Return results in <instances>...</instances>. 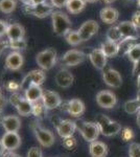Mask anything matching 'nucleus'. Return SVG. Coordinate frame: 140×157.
<instances>
[{"instance_id": "nucleus-1", "label": "nucleus", "mask_w": 140, "mask_h": 157, "mask_svg": "<svg viewBox=\"0 0 140 157\" xmlns=\"http://www.w3.org/2000/svg\"><path fill=\"white\" fill-rule=\"evenodd\" d=\"M51 21L53 32L57 36L65 37V35L71 30V21L69 17L63 12H53L51 15Z\"/></svg>"}, {"instance_id": "nucleus-2", "label": "nucleus", "mask_w": 140, "mask_h": 157, "mask_svg": "<svg viewBox=\"0 0 140 157\" xmlns=\"http://www.w3.org/2000/svg\"><path fill=\"white\" fill-rule=\"evenodd\" d=\"M95 123L98 125L100 134H103L104 136H107V137L116 135L121 131V126L118 121H111L108 116L104 114H98L96 116Z\"/></svg>"}, {"instance_id": "nucleus-3", "label": "nucleus", "mask_w": 140, "mask_h": 157, "mask_svg": "<svg viewBox=\"0 0 140 157\" xmlns=\"http://www.w3.org/2000/svg\"><path fill=\"white\" fill-rule=\"evenodd\" d=\"M76 130H78L82 134L83 138L88 143L95 141L100 134V130L96 123L86 121H76Z\"/></svg>"}, {"instance_id": "nucleus-4", "label": "nucleus", "mask_w": 140, "mask_h": 157, "mask_svg": "<svg viewBox=\"0 0 140 157\" xmlns=\"http://www.w3.org/2000/svg\"><path fill=\"white\" fill-rule=\"evenodd\" d=\"M36 62L42 70H49L57 63V52L53 48H47L36 56Z\"/></svg>"}, {"instance_id": "nucleus-5", "label": "nucleus", "mask_w": 140, "mask_h": 157, "mask_svg": "<svg viewBox=\"0 0 140 157\" xmlns=\"http://www.w3.org/2000/svg\"><path fill=\"white\" fill-rule=\"evenodd\" d=\"M32 129L34 131V134L36 138H37V140L39 141V144L42 147L49 148V147H51L55 144V137L50 130H48L46 128H43L42 126L38 125V123H32Z\"/></svg>"}, {"instance_id": "nucleus-6", "label": "nucleus", "mask_w": 140, "mask_h": 157, "mask_svg": "<svg viewBox=\"0 0 140 157\" xmlns=\"http://www.w3.org/2000/svg\"><path fill=\"white\" fill-rule=\"evenodd\" d=\"M9 103L16 108L19 115L27 116L32 113V103L27 101L22 95H20L18 92H15L9 97Z\"/></svg>"}, {"instance_id": "nucleus-7", "label": "nucleus", "mask_w": 140, "mask_h": 157, "mask_svg": "<svg viewBox=\"0 0 140 157\" xmlns=\"http://www.w3.org/2000/svg\"><path fill=\"white\" fill-rule=\"evenodd\" d=\"M86 54L83 52L82 50L78 49H70L68 52H66L64 55L61 58V63L66 65V66H76V65H80L81 63H83L86 59Z\"/></svg>"}, {"instance_id": "nucleus-8", "label": "nucleus", "mask_w": 140, "mask_h": 157, "mask_svg": "<svg viewBox=\"0 0 140 157\" xmlns=\"http://www.w3.org/2000/svg\"><path fill=\"white\" fill-rule=\"evenodd\" d=\"M24 12L28 15H32V16L37 17V18H46L48 16H51L52 13L55 12V6L52 4L43 3L40 6H24Z\"/></svg>"}, {"instance_id": "nucleus-9", "label": "nucleus", "mask_w": 140, "mask_h": 157, "mask_svg": "<svg viewBox=\"0 0 140 157\" xmlns=\"http://www.w3.org/2000/svg\"><path fill=\"white\" fill-rule=\"evenodd\" d=\"M45 75L44 70H32L27 73L26 75L23 78V80L21 81V89H27L30 85H38L41 86L45 81Z\"/></svg>"}, {"instance_id": "nucleus-10", "label": "nucleus", "mask_w": 140, "mask_h": 157, "mask_svg": "<svg viewBox=\"0 0 140 157\" xmlns=\"http://www.w3.org/2000/svg\"><path fill=\"white\" fill-rule=\"evenodd\" d=\"M96 103L99 107L105 109L114 108L117 104L116 95L109 90H101L96 94Z\"/></svg>"}, {"instance_id": "nucleus-11", "label": "nucleus", "mask_w": 140, "mask_h": 157, "mask_svg": "<svg viewBox=\"0 0 140 157\" xmlns=\"http://www.w3.org/2000/svg\"><path fill=\"white\" fill-rule=\"evenodd\" d=\"M98 29H99L98 23L95 20H87V21H85L81 25L78 32L83 41H88L94 35L97 34Z\"/></svg>"}, {"instance_id": "nucleus-12", "label": "nucleus", "mask_w": 140, "mask_h": 157, "mask_svg": "<svg viewBox=\"0 0 140 157\" xmlns=\"http://www.w3.org/2000/svg\"><path fill=\"white\" fill-rule=\"evenodd\" d=\"M104 82L112 88H119L123 84V78L120 73L113 68L106 67L103 73Z\"/></svg>"}, {"instance_id": "nucleus-13", "label": "nucleus", "mask_w": 140, "mask_h": 157, "mask_svg": "<svg viewBox=\"0 0 140 157\" xmlns=\"http://www.w3.org/2000/svg\"><path fill=\"white\" fill-rule=\"evenodd\" d=\"M1 143L6 151H15L21 146V137L18 132H6L1 137Z\"/></svg>"}, {"instance_id": "nucleus-14", "label": "nucleus", "mask_w": 140, "mask_h": 157, "mask_svg": "<svg viewBox=\"0 0 140 157\" xmlns=\"http://www.w3.org/2000/svg\"><path fill=\"white\" fill-rule=\"evenodd\" d=\"M41 101L46 110H52V109H55L62 105V100H61L59 93L51 90L44 91Z\"/></svg>"}, {"instance_id": "nucleus-15", "label": "nucleus", "mask_w": 140, "mask_h": 157, "mask_svg": "<svg viewBox=\"0 0 140 157\" xmlns=\"http://www.w3.org/2000/svg\"><path fill=\"white\" fill-rule=\"evenodd\" d=\"M55 129H57L58 134L62 138L70 137V136H73L76 130L75 121L70 120H61L55 126Z\"/></svg>"}, {"instance_id": "nucleus-16", "label": "nucleus", "mask_w": 140, "mask_h": 157, "mask_svg": "<svg viewBox=\"0 0 140 157\" xmlns=\"http://www.w3.org/2000/svg\"><path fill=\"white\" fill-rule=\"evenodd\" d=\"M24 63L23 56L19 52H12L11 54L7 55L6 59V67L12 71H17L22 67Z\"/></svg>"}, {"instance_id": "nucleus-17", "label": "nucleus", "mask_w": 140, "mask_h": 157, "mask_svg": "<svg viewBox=\"0 0 140 157\" xmlns=\"http://www.w3.org/2000/svg\"><path fill=\"white\" fill-rule=\"evenodd\" d=\"M89 59L96 69L104 70L107 67V57L100 48H95L89 54Z\"/></svg>"}, {"instance_id": "nucleus-18", "label": "nucleus", "mask_w": 140, "mask_h": 157, "mask_svg": "<svg viewBox=\"0 0 140 157\" xmlns=\"http://www.w3.org/2000/svg\"><path fill=\"white\" fill-rule=\"evenodd\" d=\"M55 83L59 87L61 88H68L70 87L71 85L73 84V81H74V78H73L72 73H71L68 69H60L55 75Z\"/></svg>"}, {"instance_id": "nucleus-19", "label": "nucleus", "mask_w": 140, "mask_h": 157, "mask_svg": "<svg viewBox=\"0 0 140 157\" xmlns=\"http://www.w3.org/2000/svg\"><path fill=\"white\" fill-rule=\"evenodd\" d=\"M1 125L6 132H18L21 128V121L17 115H6L2 117Z\"/></svg>"}, {"instance_id": "nucleus-20", "label": "nucleus", "mask_w": 140, "mask_h": 157, "mask_svg": "<svg viewBox=\"0 0 140 157\" xmlns=\"http://www.w3.org/2000/svg\"><path fill=\"white\" fill-rule=\"evenodd\" d=\"M101 21L107 24H113L119 18V12L113 6H106L100 10L99 13Z\"/></svg>"}, {"instance_id": "nucleus-21", "label": "nucleus", "mask_w": 140, "mask_h": 157, "mask_svg": "<svg viewBox=\"0 0 140 157\" xmlns=\"http://www.w3.org/2000/svg\"><path fill=\"white\" fill-rule=\"evenodd\" d=\"M67 111L73 117H80L85 112V104L78 98H72L67 102Z\"/></svg>"}, {"instance_id": "nucleus-22", "label": "nucleus", "mask_w": 140, "mask_h": 157, "mask_svg": "<svg viewBox=\"0 0 140 157\" xmlns=\"http://www.w3.org/2000/svg\"><path fill=\"white\" fill-rule=\"evenodd\" d=\"M123 38H138V29L132 21H123L117 24Z\"/></svg>"}, {"instance_id": "nucleus-23", "label": "nucleus", "mask_w": 140, "mask_h": 157, "mask_svg": "<svg viewBox=\"0 0 140 157\" xmlns=\"http://www.w3.org/2000/svg\"><path fill=\"white\" fill-rule=\"evenodd\" d=\"M43 89L41 86L38 85H30L27 89L24 90V98L30 103H37L42 100L43 97Z\"/></svg>"}, {"instance_id": "nucleus-24", "label": "nucleus", "mask_w": 140, "mask_h": 157, "mask_svg": "<svg viewBox=\"0 0 140 157\" xmlns=\"http://www.w3.org/2000/svg\"><path fill=\"white\" fill-rule=\"evenodd\" d=\"M89 153H90L91 157H107V155H108V146L103 141H92L89 146Z\"/></svg>"}, {"instance_id": "nucleus-25", "label": "nucleus", "mask_w": 140, "mask_h": 157, "mask_svg": "<svg viewBox=\"0 0 140 157\" xmlns=\"http://www.w3.org/2000/svg\"><path fill=\"white\" fill-rule=\"evenodd\" d=\"M100 49L103 50L107 58H114L120 52V46H119V43L107 40V41L101 43Z\"/></svg>"}, {"instance_id": "nucleus-26", "label": "nucleus", "mask_w": 140, "mask_h": 157, "mask_svg": "<svg viewBox=\"0 0 140 157\" xmlns=\"http://www.w3.org/2000/svg\"><path fill=\"white\" fill-rule=\"evenodd\" d=\"M25 34L24 27L18 23H12L9 24L6 30V37L9 40H18L23 39Z\"/></svg>"}, {"instance_id": "nucleus-27", "label": "nucleus", "mask_w": 140, "mask_h": 157, "mask_svg": "<svg viewBox=\"0 0 140 157\" xmlns=\"http://www.w3.org/2000/svg\"><path fill=\"white\" fill-rule=\"evenodd\" d=\"M86 3H87L86 0H68L67 4H66V9L70 14L75 15L85 9Z\"/></svg>"}, {"instance_id": "nucleus-28", "label": "nucleus", "mask_w": 140, "mask_h": 157, "mask_svg": "<svg viewBox=\"0 0 140 157\" xmlns=\"http://www.w3.org/2000/svg\"><path fill=\"white\" fill-rule=\"evenodd\" d=\"M106 37H107V40H109V41H113L117 43H119L123 39V35H121L120 30H119L117 25H113V26L108 29Z\"/></svg>"}, {"instance_id": "nucleus-29", "label": "nucleus", "mask_w": 140, "mask_h": 157, "mask_svg": "<svg viewBox=\"0 0 140 157\" xmlns=\"http://www.w3.org/2000/svg\"><path fill=\"white\" fill-rule=\"evenodd\" d=\"M65 39L68 44L72 45V46H76V45L81 44V43L83 42L82 38H81L78 30H72V29L69 30V32L65 35Z\"/></svg>"}, {"instance_id": "nucleus-30", "label": "nucleus", "mask_w": 140, "mask_h": 157, "mask_svg": "<svg viewBox=\"0 0 140 157\" xmlns=\"http://www.w3.org/2000/svg\"><path fill=\"white\" fill-rule=\"evenodd\" d=\"M17 6L16 0H0V12L3 14H11Z\"/></svg>"}, {"instance_id": "nucleus-31", "label": "nucleus", "mask_w": 140, "mask_h": 157, "mask_svg": "<svg viewBox=\"0 0 140 157\" xmlns=\"http://www.w3.org/2000/svg\"><path fill=\"white\" fill-rule=\"evenodd\" d=\"M124 55H126L127 57H128V59L133 63L140 60V43H137V44L133 45Z\"/></svg>"}, {"instance_id": "nucleus-32", "label": "nucleus", "mask_w": 140, "mask_h": 157, "mask_svg": "<svg viewBox=\"0 0 140 157\" xmlns=\"http://www.w3.org/2000/svg\"><path fill=\"white\" fill-rule=\"evenodd\" d=\"M124 111H126L128 114H136L140 111V105L137 102V100H130L127 101L123 105Z\"/></svg>"}, {"instance_id": "nucleus-33", "label": "nucleus", "mask_w": 140, "mask_h": 157, "mask_svg": "<svg viewBox=\"0 0 140 157\" xmlns=\"http://www.w3.org/2000/svg\"><path fill=\"white\" fill-rule=\"evenodd\" d=\"M27 42L26 40L18 39V40H9V47L13 52H18V50H23L26 48Z\"/></svg>"}, {"instance_id": "nucleus-34", "label": "nucleus", "mask_w": 140, "mask_h": 157, "mask_svg": "<svg viewBox=\"0 0 140 157\" xmlns=\"http://www.w3.org/2000/svg\"><path fill=\"white\" fill-rule=\"evenodd\" d=\"M120 136H121V139L126 143H130L131 140H133L134 137H135V134H134V131L132 130L131 128H123L121 129L120 131Z\"/></svg>"}, {"instance_id": "nucleus-35", "label": "nucleus", "mask_w": 140, "mask_h": 157, "mask_svg": "<svg viewBox=\"0 0 140 157\" xmlns=\"http://www.w3.org/2000/svg\"><path fill=\"white\" fill-rule=\"evenodd\" d=\"M46 111V108L44 107L43 103L41 102H37V103H34L32 104V113L35 116L37 117H41V116L44 114V112Z\"/></svg>"}, {"instance_id": "nucleus-36", "label": "nucleus", "mask_w": 140, "mask_h": 157, "mask_svg": "<svg viewBox=\"0 0 140 157\" xmlns=\"http://www.w3.org/2000/svg\"><path fill=\"white\" fill-rule=\"evenodd\" d=\"M63 146H64L65 149H67L68 151H72L74 150L76 148V139L73 137V136H70V137H66V138H63Z\"/></svg>"}, {"instance_id": "nucleus-37", "label": "nucleus", "mask_w": 140, "mask_h": 157, "mask_svg": "<svg viewBox=\"0 0 140 157\" xmlns=\"http://www.w3.org/2000/svg\"><path fill=\"white\" fill-rule=\"evenodd\" d=\"M129 156L130 157H140V144H137V143L130 144Z\"/></svg>"}, {"instance_id": "nucleus-38", "label": "nucleus", "mask_w": 140, "mask_h": 157, "mask_svg": "<svg viewBox=\"0 0 140 157\" xmlns=\"http://www.w3.org/2000/svg\"><path fill=\"white\" fill-rule=\"evenodd\" d=\"M4 87L6 88V90L11 91V92L15 93L17 92L18 90L21 89V83H18L17 81H7L4 85Z\"/></svg>"}, {"instance_id": "nucleus-39", "label": "nucleus", "mask_w": 140, "mask_h": 157, "mask_svg": "<svg viewBox=\"0 0 140 157\" xmlns=\"http://www.w3.org/2000/svg\"><path fill=\"white\" fill-rule=\"evenodd\" d=\"M27 157H43L42 152L38 147H32L27 152Z\"/></svg>"}, {"instance_id": "nucleus-40", "label": "nucleus", "mask_w": 140, "mask_h": 157, "mask_svg": "<svg viewBox=\"0 0 140 157\" xmlns=\"http://www.w3.org/2000/svg\"><path fill=\"white\" fill-rule=\"evenodd\" d=\"M131 21L133 22L134 25L137 27V29H140V10L134 13V15L132 16Z\"/></svg>"}, {"instance_id": "nucleus-41", "label": "nucleus", "mask_w": 140, "mask_h": 157, "mask_svg": "<svg viewBox=\"0 0 140 157\" xmlns=\"http://www.w3.org/2000/svg\"><path fill=\"white\" fill-rule=\"evenodd\" d=\"M68 0H50V3L52 4L55 7H58V9H61L63 6H66Z\"/></svg>"}, {"instance_id": "nucleus-42", "label": "nucleus", "mask_w": 140, "mask_h": 157, "mask_svg": "<svg viewBox=\"0 0 140 157\" xmlns=\"http://www.w3.org/2000/svg\"><path fill=\"white\" fill-rule=\"evenodd\" d=\"M7 26H9V24H7L6 21L0 20V38L3 37L4 35H6Z\"/></svg>"}, {"instance_id": "nucleus-43", "label": "nucleus", "mask_w": 140, "mask_h": 157, "mask_svg": "<svg viewBox=\"0 0 140 157\" xmlns=\"http://www.w3.org/2000/svg\"><path fill=\"white\" fill-rule=\"evenodd\" d=\"M132 72H133V75H135V77H139L140 75V60L134 63L133 71Z\"/></svg>"}, {"instance_id": "nucleus-44", "label": "nucleus", "mask_w": 140, "mask_h": 157, "mask_svg": "<svg viewBox=\"0 0 140 157\" xmlns=\"http://www.w3.org/2000/svg\"><path fill=\"white\" fill-rule=\"evenodd\" d=\"M9 47V42L6 41H0V57L3 54V52Z\"/></svg>"}, {"instance_id": "nucleus-45", "label": "nucleus", "mask_w": 140, "mask_h": 157, "mask_svg": "<svg viewBox=\"0 0 140 157\" xmlns=\"http://www.w3.org/2000/svg\"><path fill=\"white\" fill-rule=\"evenodd\" d=\"M43 3H46V0H32L29 6H40V4H43Z\"/></svg>"}, {"instance_id": "nucleus-46", "label": "nucleus", "mask_w": 140, "mask_h": 157, "mask_svg": "<svg viewBox=\"0 0 140 157\" xmlns=\"http://www.w3.org/2000/svg\"><path fill=\"white\" fill-rule=\"evenodd\" d=\"M1 157H21V156L18 155V154H16V153H14V152L7 151V152H6V153H4Z\"/></svg>"}, {"instance_id": "nucleus-47", "label": "nucleus", "mask_w": 140, "mask_h": 157, "mask_svg": "<svg viewBox=\"0 0 140 157\" xmlns=\"http://www.w3.org/2000/svg\"><path fill=\"white\" fill-rule=\"evenodd\" d=\"M6 104V100L3 97H2V95H0V110L4 108Z\"/></svg>"}, {"instance_id": "nucleus-48", "label": "nucleus", "mask_w": 140, "mask_h": 157, "mask_svg": "<svg viewBox=\"0 0 140 157\" xmlns=\"http://www.w3.org/2000/svg\"><path fill=\"white\" fill-rule=\"evenodd\" d=\"M4 151H6V149H4V147H3V145H2V143H1V139H0V156L3 155Z\"/></svg>"}, {"instance_id": "nucleus-49", "label": "nucleus", "mask_w": 140, "mask_h": 157, "mask_svg": "<svg viewBox=\"0 0 140 157\" xmlns=\"http://www.w3.org/2000/svg\"><path fill=\"white\" fill-rule=\"evenodd\" d=\"M19 1H21L24 6H29L30 2H32V0H19Z\"/></svg>"}, {"instance_id": "nucleus-50", "label": "nucleus", "mask_w": 140, "mask_h": 157, "mask_svg": "<svg viewBox=\"0 0 140 157\" xmlns=\"http://www.w3.org/2000/svg\"><path fill=\"white\" fill-rule=\"evenodd\" d=\"M100 1H103L104 3H107V4H110V3H113V2H115L116 0H100Z\"/></svg>"}, {"instance_id": "nucleus-51", "label": "nucleus", "mask_w": 140, "mask_h": 157, "mask_svg": "<svg viewBox=\"0 0 140 157\" xmlns=\"http://www.w3.org/2000/svg\"><path fill=\"white\" fill-rule=\"evenodd\" d=\"M137 124H138L139 128H140V111L137 113Z\"/></svg>"}, {"instance_id": "nucleus-52", "label": "nucleus", "mask_w": 140, "mask_h": 157, "mask_svg": "<svg viewBox=\"0 0 140 157\" xmlns=\"http://www.w3.org/2000/svg\"><path fill=\"white\" fill-rule=\"evenodd\" d=\"M137 87H138V89L140 90V75L137 77Z\"/></svg>"}, {"instance_id": "nucleus-53", "label": "nucleus", "mask_w": 140, "mask_h": 157, "mask_svg": "<svg viewBox=\"0 0 140 157\" xmlns=\"http://www.w3.org/2000/svg\"><path fill=\"white\" fill-rule=\"evenodd\" d=\"M136 100H137V102H138L139 105H140V90L138 91V93H137V98H136Z\"/></svg>"}, {"instance_id": "nucleus-54", "label": "nucleus", "mask_w": 140, "mask_h": 157, "mask_svg": "<svg viewBox=\"0 0 140 157\" xmlns=\"http://www.w3.org/2000/svg\"><path fill=\"white\" fill-rule=\"evenodd\" d=\"M87 2H89V3H94V2L98 1V0H86Z\"/></svg>"}, {"instance_id": "nucleus-55", "label": "nucleus", "mask_w": 140, "mask_h": 157, "mask_svg": "<svg viewBox=\"0 0 140 157\" xmlns=\"http://www.w3.org/2000/svg\"><path fill=\"white\" fill-rule=\"evenodd\" d=\"M137 4H138V6L140 7V0H137Z\"/></svg>"}, {"instance_id": "nucleus-56", "label": "nucleus", "mask_w": 140, "mask_h": 157, "mask_svg": "<svg viewBox=\"0 0 140 157\" xmlns=\"http://www.w3.org/2000/svg\"><path fill=\"white\" fill-rule=\"evenodd\" d=\"M0 95H1V89H0Z\"/></svg>"}]
</instances>
